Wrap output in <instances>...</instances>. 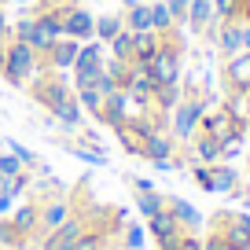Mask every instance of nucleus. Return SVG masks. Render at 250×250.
I'll return each mask as SVG.
<instances>
[{
	"label": "nucleus",
	"instance_id": "f257e3e1",
	"mask_svg": "<svg viewBox=\"0 0 250 250\" xmlns=\"http://www.w3.org/2000/svg\"><path fill=\"white\" fill-rule=\"evenodd\" d=\"M213 107V100L206 92H195V88H184L180 103L169 110V129H173V140L177 144H191V136L199 133V122L203 114Z\"/></svg>",
	"mask_w": 250,
	"mask_h": 250
},
{
	"label": "nucleus",
	"instance_id": "f03ea898",
	"mask_svg": "<svg viewBox=\"0 0 250 250\" xmlns=\"http://www.w3.org/2000/svg\"><path fill=\"white\" fill-rule=\"evenodd\" d=\"M37 70H44V62H41V55L33 52L26 41H15V37L4 41V81H8V85L26 88Z\"/></svg>",
	"mask_w": 250,
	"mask_h": 250
},
{
	"label": "nucleus",
	"instance_id": "7ed1b4c3",
	"mask_svg": "<svg viewBox=\"0 0 250 250\" xmlns=\"http://www.w3.org/2000/svg\"><path fill=\"white\" fill-rule=\"evenodd\" d=\"M92 26H96V15L74 0H62V33L74 41H88L92 37Z\"/></svg>",
	"mask_w": 250,
	"mask_h": 250
},
{
	"label": "nucleus",
	"instance_id": "20e7f679",
	"mask_svg": "<svg viewBox=\"0 0 250 250\" xmlns=\"http://www.w3.org/2000/svg\"><path fill=\"white\" fill-rule=\"evenodd\" d=\"M78 48H81V41H74V37H59L52 48H48L44 55H41V62H44V70H52V74H62V70H74V59H78Z\"/></svg>",
	"mask_w": 250,
	"mask_h": 250
},
{
	"label": "nucleus",
	"instance_id": "39448f33",
	"mask_svg": "<svg viewBox=\"0 0 250 250\" xmlns=\"http://www.w3.org/2000/svg\"><path fill=\"white\" fill-rule=\"evenodd\" d=\"M221 74H225L228 88H235V92H250V52L228 55L225 66H221Z\"/></svg>",
	"mask_w": 250,
	"mask_h": 250
},
{
	"label": "nucleus",
	"instance_id": "423d86ee",
	"mask_svg": "<svg viewBox=\"0 0 250 250\" xmlns=\"http://www.w3.org/2000/svg\"><path fill=\"white\" fill-rule=\"evenodd\" d=\"M81 232H85V225H81L78 217H66L59 228H52L44 239V250H74L81 239Z\"/></svg>",
	"mask_w": 250,
	"mask_h": 250
},
{
	"label": "nucleus",
	"instance_id": "0eeeda50",
	"mask_svg": "<svg viewBox=\"0 0 250 250\" xmlns=\"http://www.w3.org/2000/svg\"><path fill=\"white\" fill-rule=\"evenodd\" d=\"M232 129H235V118L228 114L225 107H217V110H206V114H203V122H199V133L213 136V140H221V144H225L228 136H232Z\"/></svg>",
	"mask_w": 250,
	"mask_h": 250
},
{
	"label": "nucleus",
	"instance_id": "6e6552de",
	"mask_svg": "<svg viewBox=\"0 0 250 250\" xmlns=\"http://www.w3.org/2000/svg\"><path fill=\"white\" fill-rule=\"evenodd\" d=\"M173 155H177V140H173L169 129H155V133H147V140H144V158H147V162L173 158Z\"/></svg>",
	"mask_w": 250,
	"mask_h": 250
},
{
	"label": "nucleus",
	"instance_id": "1a4fd4ad",
	"mask_svg": "<svg viewBox=\"0 0 250 250\" xmlns=\"http://www.w3.org/2000/svg\"><path fill=\"white\" fill-rule=\"evenodd\" d=\"M103 125H110V129H118V125L125 122V118H129V96H125V88H118V92H110L107 100H103V110L100 114Z\"/></svg>",
	"mask_w": 250,
	"mask_h": 250
},
{
	"label": "nucleus",
	"instance_id": "9d476101",
	"mask_svg": "<svg viewBox=\"0 0 250 250\" xmlns=\"http://www.w3.org/2000/svg\"><path fill=\"white\" fill-rule=\"evenodd\" d=\"M221 151H225V144L213 140V136H206V133H195V136H191V158H195V162L213 166V162H221Z\"/></svg>",
	"mask_w": 250,
	"mask_h": 250
},
{
	"label": "nucleus",
	"instance_id": "9b49d317",
	"mask_svg": "<svg viewBox=\"0 0 250 250\" xmlns=\"http://www.w3.org/2000/svg\"><path fill=\"white\" fill-rule=\"evenodd\" d=\"M162 48V33L155 30H144V33H133V59L144 62V66H151V59H155V52Z\"/></svg>",
	"mask_w": 250,
	"mask_h": 250
},
{
	"label": "nucleus",
	"instance_id": "f8f14e48",
	"mask_svg": "<svg viewBox=\"0 0 250 250\" xmlns=\"http://www.w3.org/2000/svg\"><path fill=\"white\" fill-rule=\"evenodd\" d=\"M213 44L221 48V55H239L243 44H239V22H221L217 19V33H213Z\"/></svg>",
	"mask_w": 250,
	"mask_h": 250
},
{
	"label": "nucleus",
	"instance_id": "ddd939ff",
	"mask_svg": "<svg viewBox=\"0 0 250 250\" xmlns=\"http://www.w3.org/2000/svg\"><path fill=\"white\" fill-rule=\"evenodd\" d=\"M225 221H228V228H221V235H225L232 247L250 250V217L247 213H232V217H225Z\"/></svg>",
	"mask_w": 250,
	"mask_h": 250
},
{
	"label": "nucleus",
	"instance_id": "4468645a",
	"mask_svg": "<svg viewBox=\"0 0 250 250\" xmlns=\"http://www.w3.org/2000/svg\"><path fill=\"white\" fill-rule=\"evenodd\" d=\"M66 217H70V203H66V199H52V203L37 213V225L44 228V232H52V228H59Z\"/></svg>",
	"mask_w": 250,
	"mask_h": 250
},
{
	"label": "nucleus",
	"instance_id": "2eb2a0df",
	"mask_svg": "<svg viewBox=\"0 0 250 250\" xmlns=\"http://www.w3.org/2000/svg\"><path fill=\"white\" fill-rule=\"evenodd\" d=\"M213 0H191V4H188V26H191V30L195 33H206V26L213 22Z\"/></svg>",
	"mask_w": 250,
	"mask_h": 250
},
{
	"label": "nucleus",
	"instance_id": "dca6fc26",
	"mask_svg": "<svg viewBox=\"0 0 250 250\" xmlns=\"http://www.w3.org/2000/svg\"><path fill=\"white\" fill-rule=\"evenodd\" d=\"M169 210H173V217H177V225L184 228V232H199V228H203V213H199L191 203H184V199H173Z\"/></svg>",
	"mask_w": 250,
	"mask_h": 250
},
{
	"label": "nucleus",
	"instance_id": "f3484780",
	"mask_svg": "<svg viewBox=\"0 0 250 250\" xmlns=\"http://www.w3.org/2000/svg\"><path fill=\"white\" fill-rule=\"evenodd\" d=\"M180 96H184V85H155V92H151V107L162 110V114H169V110L180 103Z\"/></svg>",
	"mask_w": 250,
	"mask_h": 250
},
{
	"label": "nucleus",
	"instance_id": "a211bd4d",
	"mask_svg": "<svg viewBox=\"0 0 250 250\" xmlns=\"http://www.w3.org/2000/svg\"><path fill=\"white\" fill-rule=\"evenodd\" d=\"M235 180H239V169H232L228 162H213V166H210V184H213V191H232Z\"/></svg>",
	"mask_w": 250,
	"mask_h": 250
},
{
	"label": "nucleus",
	"instance_id": "6ab92c4d",
	"mask_svg": "<svg viewBox=\"0 0 250 250\" xmlns=\"http://www.w3.org/2000/svg\"><path fill=\"white\" fill-rule=\"evenodd\" d=\"M122 30H125V19L122 15H100V19H96V26H92V37L107 44V41H114Z\"/></svg>",
	"mask_w": 250,
	"mask_h": 250
},
{
	"label": "nucleus",
	"instance_id": "aec40b11",
	"mask_svg": "<svg viewBox=\"0 0 250 250\" xmlns=\"http://www.w3.org/2000/svg\"><path fill=\"white\" fill-rule=\"evenodd\" d=\"M125 30H133V33H144L151 30V8L147 4H133V8H125Z\"/></svg>",
	"mask_w": 250,
	"mask_h": 250
},
{
	"label": "nucleus",
	"instance_id": "412c9836",
	"mask_svg": "<svg viewBox=\"0 0 250 250\" xmlns=\"http://www.w3.org/2000/svg\"><path fill=\"white\" fill-rule=\"evenodd\" d=\"M107 52H110V59L129 62L133 59V30H122L114 41H107Z\"/></svg>",
	"mask_w": 250,
	"mask_h": 250
},
{
	"label": "nucleus",
	"instance_id": "4be33fe9",
	"mask_svg": "<svg viewBox=\"0 0 250 250\" xmlns=\"http://www.w3.org/2000/svg\"><path fill=\"white\" fill-rule=\"evenodd\" d=\"M147 8H151V30H155V33H169V30H177V26H173L169 8H166V0H151Z\"/></svg>",
	"mask_w": 250,
	"mask_h": 250
},
{
	"label": "nucleus",
	"instance_id": "5701e85b",
	"mask_svg": "<svg viewBox=\"0 0 250 250\" xmlns=\"http://www.w3.org/2000/svg\"><path fill=\"white\" fill-rule=\"evenodd\" d=\"M37 206H33V203H26V206H19V210H15V217H11V225H15L19 228V232H22L26 235V239H30V232H33V228H37Z\"/></svg>",
	"mask_w": 250,
	"mask_h": 250
},
{
	"label": "nucleus",
	"instance_id": "b1692460",
	"mask_svg": "<svg viewBox=\"0 0 250 250\" xmlns=\"http://www.w3.org/2000/svg\"><path fill=\"white\" fill-rule=\"evenodd\" d=\"M74 92H78V103H81V110H88V114H100L103 110V96L96 92V85H85V88H74Z\"/></svg>",
	"mask_w": 250,
	"mask_h": 250
},
{
	"label": "nucleus",
	"instance_id": "393cba45",
	"mask_svg": "<svg viewBox=\"0 0 250 250\" xmlns=\"http://www.w3.org/2000/svg\"><path fill=\"white\" fill-rule=\"evenodd\" d=\"M66 151H70L74 158H81V162H92V166H107V155H103L100 147H81V144H66Z\"/></svg>",
	"mask_w": 250,
	"mask_h": 250
},
{
	"label": "nucleus",
	"instance_id": "a878e982",
	"mask_svg": "<svg viewBox=\"0 0 250 250\" xmlns=\"http://www.w3.org/2000/svg\"><path fill=\"white\" fill-rule=\"evenodd\" d=\"M239 4H243V0H213V15H217L221 22H235Z\"/></svg>",
	"mask_w": 250,
	"mask_h": 250
},
{
	"label": "nucleus",
	"instance_id": "bb28decb",
	"mask_svg": "<svg viewBox=\"0 0 250 250\" xmlns=\"http://www.w3.org/2000/svg\"><path fill=\"white\" fill-rule=\"evenodd\" d=\"M158 210H166V199L158 195V191H144L140 195V213L151 217V213H158Z\"/></svg>",
	"mask_w": 250,
	"mask_h": 250
},
{
	"label": "nucleus",
	"instance_id": "cd10ccee",
	"mask_svg": "<svg viewBox=\"0 0 250 250\" xmlns=\"http://www.w3.org/2000/svg\"><path fill=\"white\" fill-rule=\"evenodd\" d=\"M19 173H26V166L19 162L11 151H8V155H0V177H19Z\"/></svg>",
	"mask_w": 250,
	"mask_h": 250
},
{
	"label": "nucleus",
	"instance_id": "c85d7f7f",
	"mask_svg": "<svg viewBox=\"0 0 250 250\" xmlns=\"http://www.w3.org/2000/svg\"><path fill=\"white\" fill-rule=\"evenodd\" d=\"M188 4H191V0H166V8H169V15H173V26L188 22Z\"/></svg>",
	"mask_w": 250,
	"mask_h": 250
},
{
	"label": "nucleus",
	"instance_id": "c756f323",
	"mask_svg": "<svg viewBox=\"0 0 250 250\" xmlns=\"http://www.w3.org/2000/svg\"><path fill=\"white\" fill-rule=\"evenodd\" d=\"M140 247H144V228L133 225L129 232H125V250H140Z\"/></svg>",
	"mask_w": 250,
	"mask_h": 250
},
{
	"label": "nucleus",
	"instance_id": "7c9ffc66",
	"mask_svg": "<svg viewBox=\"0 0 250 250\" xmlns=\"http://www.w3.org/2000/svg\"><path fill=\"white\" fill-rule=\"evenodd\" d=\"M74 250H103V239H100V235L81 232V239H78V247H74Z\"/></svg>",
	"mask_w": 250,
	"mask_h": 250
},
{
	"label": "nucleus",
	"instance_id": "2f4dec72",
	"mask_svg": "<svg viewBox=\"0 0 250 250\" xmlns=\"http://www.w3.org/2000/svg\"><path fill=\"white\" fill-rule=\"evenodd\" d=\"M177 250H203V239H199L195 232H184L180 243H177Z\"/></svg>",
	"mask_w": 250,
	"mask_h": 250
},
{
	"label": "nucleus",
	"instance_id": "473e14b6",
	"mask_svg": "<svg viewBox=\"0 0 250 250\" xmlns=\"http://www.w3.org/2000/svg\"><path fill=\"white\" fill-rule=\"evenodd\" d=\"M8 33H11V19L4 15V8H0V41H8Z\"/></svg>",
	"mask_w": 250,
	"mask_h": 250
},
{
	"label": "nucleus",
	"instance_id": "72a5a7b5",
	"mask_svg": "<svg viewBox=\"0 0 250 250\" xmlns=\"http://www.w3.org/2000/svg\"><path fill=\"white\" fill-rule=\"evenodd\" d=\"M136 191L144 195V191H155V188H151V180H144V177H140V180H136Z\"/></svg>",
	"mask_w": 250,
	"mask_h": 250
},
{
	"label": "nucleus",
	"instance_id": "f704fd0d",
	"mask_svg": "<svg viewBox=\"0 0 250 250\" xmlns=\"http://www.w3.org/2000/svg\"><path fill=\"white\" fill-rule=\"evenodd\" d=\"M8 210H11V199H4V195H0V217H4Z\"/></svg>",
	"mask_w": 250,
	"mask_h": 250
},
{
	"label": "nucleus",
	"instance_id": "c9c22d12",
	"mask_svg": "<svg viewBox=\"0 0 250 250\" xmlns=\"http://www.w3.org/2000/svg\"><path fill=\"white\" fill-rule=\"evenodd\" d=\"M0 78H4V41H0Z\"/></svg>",
	"mask_w": 250,
	"mask_h": 250
},
{
	"label": "nucleus",
	"instance_id": "e433bc0d",
	"mask_svg": "<svg viewBox=\"0 0 250 250\" xmlns=\"http://www.w3.org/2000/svg\"><path fill=\"white\" fill-rule=\"evenodd\" d=\"M247 122H250V92H247Z\"/></svg>",
	"mask_w": 250,
	"mask_h": 250
},
{
	"label": "nucleus",
	"instance_id": "4c0bfd02",
	"mask_svg": "<svg viewBox=\"0 0 250 250\" xmlns=\"http://www.w3.org/2000/svg\"><path fill=\"white\" fill-rule=\"evenodd\" d=\"M247 136H250V122H247Z\"/></svg>",
	"mask_w": 250,
	"mask_h": 250
},
{
	"label": "nucleus",
	"instance_id": "58836bf2",
	"mask_svg": "<svg viewBox=\"0 0 250 250\" xmlns=\"http://www.w3.org/2000/svg\"><path fill=\"white\" fill-rule=\"evenodd\" d=\"M0 184H4V177H0Z\"/></svg>",
	"mask_w": 250,
	"mask_h": 250
},
{
	"label": "nucleus",
	"instance_id": "ea45409f",
	"mask_svg": "<svg viewBox=\"0 0 250 250\" xmlns=\"http://www.w3.org/2000/svg\"><path fill=\"white\" fill-rule=\"evenodd\" d=\"M118 250H125V247H118Z\"/></svg>",
	"mask_w": 250,
	"mask_h": 250
},
{
	"label": "nucleus",
	"instance_id": "a19ab883",
	"mask_svg": "<svg viewBox=\"0 0 250 250\" xmlns=\"http://www.w3.org/2000/svg\"><path fill=\"white\" fill-rule=\"evenodd\" d=\"M0 4H4V0H0Z\"/></svg>",
	"mask_w": 250,
	"mask_h": 250
}]
</instances>
